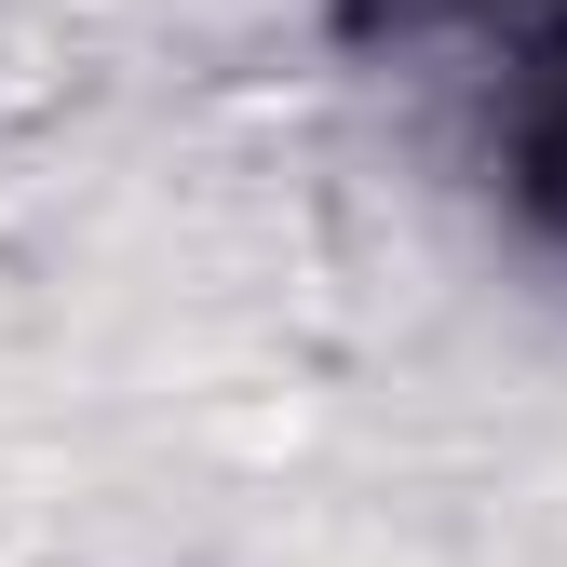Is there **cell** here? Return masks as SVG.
I'll return each instance as SVG.
<instances>
[{"label":"cell","mask_w":567,"mask_h":567,"mask_svg":"<svg viewBox=\"0 0 567 567\" xmlns=\"http://www.w3.org/2000/svg\"><path fill=\"white\" fill-rule=\"evenodd\" d=\"M486 163H501V203L527 217V244L567 257V14H540L486 95Z\"/></svg>","instance_id":"obj_1"},{"label":"cell","mask_w":567,"mask_h":567,"mask_svg":"<svg viewBox=\"0 0 567 567\" xmlns=\"http://www.w3.org/2000/svg\"><path fill=\"white\" fill-rule=\"evenodd\" d=\"M433 14H527L540 28V14H567V0H433Z\"/></svg>","instance_id":"obj_2"}]
</instances>
